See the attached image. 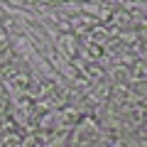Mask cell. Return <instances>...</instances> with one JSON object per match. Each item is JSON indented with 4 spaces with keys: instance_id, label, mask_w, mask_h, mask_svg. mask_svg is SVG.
<instances>
[{
    "instance_id": "1",
    "label": "cell",
    "mask_w": 147,
    "mask_h": 147,
    "mask_svg": "<svg viewBox=\"0 0 147 147\" xmlns=\"http://www.w3.org/2000/svg\"><path fill=\"white\" fill-rule=\"evenodd\" d=\"M52 44L59 49V52L64 54V57L71 61L74 57H79V52H81V39L76 34H74L71 30H64V32H57V34L52 37Z\"/></svg>"
},
{
    "instance_id": "2",
    "label": "cell",
    "mask_w": 147,
    "mask_h": 147,
    "mask_svg": "<svg viewBox=\"0 0 147 147\" xmlns=\"http://www.w3.org/2000/svg\"><path fill=\"white\" fill-rule=\"evenodd\" d=\"M81 113L74 103H61L54 108V127H74L81 120Z\"/></svg>"
},
{
    "instance_id": "3",
    "label": "cell",
    "mask_w": 147,
    "mask_h": 147,
    "mask_svg": "<svg viewBox=\"0 0 147 147\" xmlns=\"http://www.w3.org/2000/svg\"><path fill=\"white\" fill-rule=\"evenodd\" d=\"M79 71L84 74V79L86 81H91V84H98V81H103L105 79V64H100V61H86V64H81L79 66Z\"/></svg>"
},
{
    "instance_id": "4",
    "label": "cell",
    "mask_w": 147,
    "mask_h": 147,
    "mask_svg": "<svg viewBox=\"0 0 147 147\" xmlns=\"http://www.w3.org/2000/svg\"><path fill=\"white\" fill-rule=\"evenodd\" d=\"M22 140H25V130L20 127H10L0 132V147H22Z\"/></svg>"
},
{
    "instance_id": "5",
    "label": "cell",
    "mask_w": 147,
    "mask_h": 147,
    "mask_svg": "<svg viewBox=\"0 0 147 147\" xmlns=\"http://www.w3.org/2000/svg\"><path fill=\"white\" fill-rule=\"evenodd\" d=\"M127 76H130V81H147V59H137L135 64H130Z\"/></svg>"
},
{
    "instance_id": "6",
    "label": "cell",
    "mask_w": 147,
    "mask_h": 147,
    "mask_svg": "<svg viewBox=\"0 0 147 147\" xmlns=\"http://www.w3.org/2000/svg\"><path fill=\"white\" fill-rule=\"evenodd\" d=\"M125 49L137 59H147V39H132L125 44Z\"/></svg>"
}]
</instances>
